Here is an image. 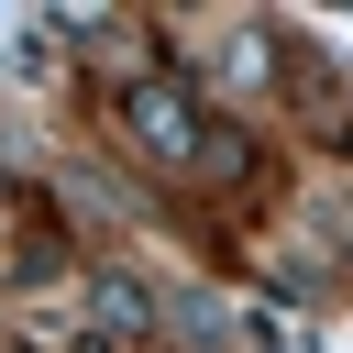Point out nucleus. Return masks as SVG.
<instances>
[{"label": "nucleus", "instance_id": "2", "mask_svg": "<svg viewBox=\"0 0 353 353\" xmlns=\"http://www.w3.org/2000/svg\"><path fill=\"white\" fill-rule=\"evenodd\" d=\"M88 320H99V342H132V331H154V298H143L121 265H99V276H88Z\"/></svg>", "mask_w": 353, "mask_h": 353}, {"label": "nucleus", "instance_id": "1", "mask_svg": "<svg viewBox=\"0 0 353 353\" xmlns=\"http://www.w3.org/2000/svg\"><path fill=\"white\" fill-rule=\"evenodd\" d=\"M121 143L143 154V165H199L210 154V121H199V88H176V77H121Z\"/></svg>", "mask_w": 353, "mask_h": 353}]
</instances>
